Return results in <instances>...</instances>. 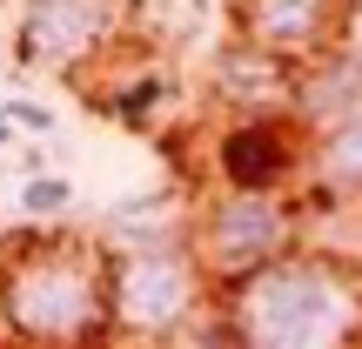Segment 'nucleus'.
I'll return each mask as SVG.
<instances>
[{
	"instance_id": "9b49d317",
	"label": "nucleus",
	"mask_w": 362,
	"mask_h": 349,
	"mask_svg": "<svg viewBox=\"0 0 362 349\" xmlns=\"http://www.w3.org/2000/svg\"><path fill=\"white\" fill-rule=\"evenodd\" d=\"M168 94H175V81L161 74V67H128V74H121V88H101V94H94V108H101V115H115L121 128L148 135V128H155V108L168 101Z\"/></svg>"
},
{
	"instance_id": "1a4fd4ad",
	"label": "nucleus",
	"mask_w": 362,
	"mask_h": 349,
	"mask_svg": "<svg viewBox=\"0 0 362 349\" xmlns=\"http://www.w3.org/2000/svg\"><path fill=\"white\" fill-rule=\"evenodd\" d=\"M302 202H309V215H322V208H362V108H349V115H336L329 128L309 135Z\"/></svg>"
},
{
	"instance_id": "f03ea898",
	"label": "nucleus",
	"mask_w": 362,
	"mask_h": 349,
	"mask_svg": "<svg viewBox=\"0 0 362 349\" xmlns=\"http://www.w3.org/2000/svg\"><path fill=\"white\" fill-rule=\"evenodd\" d=\"M235 349H362V269L329 242L215 289Z\"/></svg>"
},
{
	"instance_id": "7ed1b4c3",
	"label": "nucleus",
	"mask_w": 362,
	"mask_h": 349,
	"mask_svg": "<svg viewBox=\"0 0 362 349\" xmlns=\"http://www.w3.org/2000/svg\"><path fill=\"white\" fill-rule=\"evenodd\" d=\"M115 275H107V296H115V349H175L188 343L194 316L215 302V282L202 275L188 248V229L168 242L148 248H107Z\"/></svg>"
},
{
	"instance_id": "9d476101",
	"label": "nucleus",
	"mask_w": 362,
	"mask_h": 349,
	"mask_svg": "<svg viewBox=\"0 0 362 349\" xmlns=\"http://www.w3.org/2000/svg\"><path fill=\"white\" fill-rule=\"evenodd\" d=\"M349 108H362V47L356 40L309 61V67H296V121L309 135L329 128L336 115H349Z\"/></svg>"
},
{
	"instance_id": "f8f14e48",
	"label": "nucleus",
	"mask_w": 362,
	"mask_h": 349,
	"mask_svg": "<svg viewBox=\"0 0 362 349\" xmlns=\"http://www.w3.org/2000/svg\"><path fill=\"white\" fill-rule=\"evenodd\" d=\"M67 208H74V181L67 175H27L21 181V215L27 222H54V215H67Z\"/></svg>"
},
{
	"instance_id": "39448f33",
	"label": "nucleus",
	"mask_w": 362,
	"mask_h": 349,
	"mask_svg": "<svg viewBox=\"0 0 362 349\" xmlns=\"http://www.w3.org/2000/svg\"><path fill=\"white\" fill-rule=\"evenodd\" d=\"M128 13H141V7H128V0H21L13 61L21 67H61L74 81L101 54L121 47V21Z\"/></svg>"
},
{
	"instance_id": "4468645a",
	"label": "nucleus",
	"mask_w": 362,
	"mask_h": 349,
	"mask_svg": "<svg viewBox=\"0 0 362 349\" xmlns=\"http://www.w3.org/2000/svg\"><path fill=\"white\" fill-rule=\"evenodd\" d=\"M13 142V121H7V101H0V148Z\"/></svg>"
},
{
	"instance_id": "2eb2a0df",
	"label": "nucleus",
	"mask_w": 362,
	"mask_h": 349,
	"mask_svg": "<svg viewBox=\"0 0 362 349\" xmlns=\"http://www.w3.org/2000/svg\"><path fill=\"white\" fill-rule=\"evenodd\" d=\"M128 7H141V0H128Z\"/></svg>"
},
{
	"instance_id": "6e6552de",
	"label": "nucleus",
	"mask_w": 362,
	"mask_h": 349,
	"mask_svg": "<svg viewBox=\"0 0 362 349\" xmlns=\"http://www.w3.org/2000/svg\"><path fill=\"white\" fill-rule=\"evenodd\" d=\"M208 101H221L228 115H296V67L228 34L208 54Z\"/></svg>"
},
{
	"instance_id": "423d86ee",
	"label": "nucleus",
	"mask_w": 362,
	"mask_h": 349,
	"mask_svg": "<svg viewBox=\"0 0 362 349\" xmlns=\"http://www.w3.org/2000/svg\"><path fill=\"white\" fill-rule=\"evenodd\" d=\"M302 161H309V128L296 115H228L208 142V188L242 195H302Z\"/></svg>"
},
{
	"instance_id": "20e7f679",
	"label": "nucleus",
	"mask_w": 362,
	"mask_h": 349,
	"mask_svg": "<svg viewBox=\"0 0 362 349\" xmlns=\"http://www.w3.org/2000/svg\"><path fill=\"white\" fill-rule=\"evenodd\" d=\"M309 242V202L302 195H242V188H202L188 208V248L215 289L282 262Z\"/></svg>"
},
{
	"instance_id": "ddd939ff",
	"label": "nucleus",
	"mask_w": 362,
	"mask_h": 349,
	"mask_svg": "<svg viewBox=\"0 0 362 349\" xmlns=\"http://www.w3.org/2000/svg\"><path fill=\"white\" fill-rule=\"evenodd\" d=\"M7 121H13V128H27V135H47L54 128V108L27 101V94H7Z\"/></svg>"
},
{
	"instance_id": "f257e3e1",
	"label": "nucleus",
	"mask_w": 362,
	"mask_h": 349,
	"mask_svg": "<svg viewBox=\"0 0 362 349\" xmlns=\"http://www.w3.org/2000/svg\"><path fill=\"white\" fill-rule=\"evenodd\" d=\"M107 256L88 229H27L0 235V349H115Z\"/></svg>"
},
{
	"instance_id": "0eeeda50",
	"label": "nucleus",
	"mask_w": 362,
	"mask_h": 349,
	"mask_svg": "<svg viewBox=\"0 0 362 349\" xmlns=\"http://www.w3.org/2000/svg\"><path fill=\"white\" fill-rule=\"evenodd\" d=\"M356 0H228V34L275 54L282 67H309L349 47Z\"/></svg>"
}]
</instances>
